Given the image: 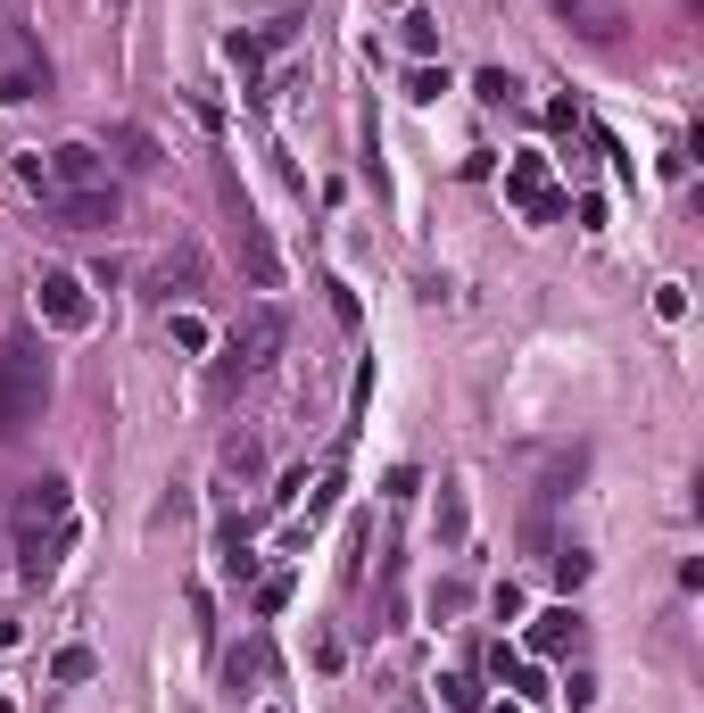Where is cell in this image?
I'll return each mask as SVG.
<instances>
[{
    "instance_id": "6da1fadb",
    "label": "cell",
    "mask_w": 704,
    "mask_h": 713,
    "mask_svg": "<svg viewBox=\"0 0 704 713\" xmlns=\"http://www.w3.org/2000/svg\"><path fill=\"white\" fill-rule=\"evenodd\" d=\"M67 482L58 473H42V482L18 489V556H25V581H50L58 556H67Z\"/></svg>"
},
{
    "instance_id": "7a4b0ae2",
    "label": "cell",
    "mask_w": 704,
    "mask_h": 713,
    "mask_svg": "<svg viewBox=\"0 0 704 713\" xmlns=\"http://www.w3.org/2000/svg\"><path fill=\"white\" fill-rule=\"evenodd\" d=\"M50 407V356L34 340H0V440H25Z\"/></svg>"
},
{
    "instance_id": "3957f363",
    "label": "cell",
    "mask_w": 704,
    "mask_h": 713,
    "mask_svg": "<svg viewBox=\"0 0 704 713\" xmlns=\"http://www.w3.org/2000/svg\"><path fill=\"white\" fill-rule=\"evenodd\" d=\"M282 340H291V316H282L274 299L265 307H249V324L232 340H224V356H216V391H232V382H258L265 365L282 356Z\"/></svg>"
},
{
    "instance_id": "277c9868",
    "label": "cell",
    "mask_w": 704,
    "mask_h": 713,
    "mask_svg": "<svg viewBox=\"0 0 704 713\" xmlns=\"http://www.w3.org/2000/svg\"><path fill=\"white\" fill-rule=\"evenodd\" d=\"M506 191H514V207L531 216V225H556V216H572V191L547 183V158H538V150H514V158H506Z\"/></svg>"
},
{
    "instance_id": "5b68a950",
    "label": "cell",
    "mask_w": 704,
    "mask_h": 713,
    "mask_svg": "<svg viewBox=\"0 0 704 713\" xmlns=\"http://www.w3.org/2000/svg\"><path fill=\"white\" fill-rule=\"evenodd\" d=\"M42 92H50V58L25 42V25H0V109L42 100Z\"/></svg>"
},
{
    "instance_id": "8992f818",
    "label": "cell",
    "mask_w": 704,
    "mask_h": 713,
    "mask_svg": "<svg viewBox=\"0 0 704 713\" xmlns=\"http://www.w3.org/2000/svg\"><path fill=\"white\" fill-rule=\"evenodd\" d=\"M34 307H42V324H58V332H92L83 274H67V265H42V274H34Z\"/></svg>"
},
{
    "instance_id": "52a82bcc",
    "label": "cell",
    "mask_w": 704,
    "mask_h": 713,
    "mask_svg": "<svg viewBox=\"0 0 704 713\" xmlns=\"http://www.w3.org/2000/svg\"><path fill=\"white\" fill-rule=\"evenodd\" d=\"M42 167H50V191H116V183H109V150H100V142H58Z\"/></svg>"
},
{
    "instance_id": "ba28073f",
    "label": "cell",
    "mask_w": 704,
    "mask_h": 713,
    "mask_svg": "<svg viewBox=\"0 0 704 713\" xmlns=\"http://www.w3.org/2000/svg\"><path fill=\"white\" fill-rule=\"evenodd\" d=\"M224 200H232V225H241V258H249V282L258 291H282V258H274V233L249 216V200H241V183H224Z\"/></svg>"
},
{
    "instance_id": "9c48e42d",
    "label": "cell",
    "mask_w": 704,
    "mask_h": 713,
    "mask_svg": "<svg viewBox=\"0 0 704 713\" xmlns=\"http://www.w3.org/2000/svg\"><path fill=\"white\" fill-rule=\"evenodd\" d=\"M50 216L67 233H109L116 225V191H50Z\"/></svg>"
},
{
    "instance_id": "30bf717a",
    "label": "cell",
    "mask_w": 704,
    "mask_h": 713,
    "mask_svg": "<svg viewBox=\"0 0 704 713\" xmlns=\"http://www.w3.org/2000/svg\"><path fill=\"white\" fill-rule=\"evenodd\" d=\"M216 473H224L232 489H258V473H265V440H258V432H232V440L216 449Z\"/></svg>"
},
{
    "instance_id": "8fae6325",
    "label": "cell",
    "mask_w": 704,
    "mask_h": 713,
    "mask_svg": "<svg viewBox=\"0 0 704 713\" xmlns=\"http://www.w3.org/2000/svg\"><path fill=\"white\" fill-rule=\"evenodd\" d=\"M556 18H564V25H580L589 42H613L622 25H631V18H622V0H556Z\"/></svg>"
},
{
    "instance_id": "7c38bea8",
    "label": "cell",
    "mask_w": 704,
    "mask_h": 713,
    "mask_svg": "<svg viewBox=\"0 0 704 713\" xmlns=\"http://www.w3.org/2000/svg\"><path fill=\"white\" fill-rule=\"evenodd\" d=\"M564 647H580V614L572 606H547V614L531 622V656H564Z\"/></svg>"
},
{
    "instance_id": "4fadbf2b",
    "label": "cell",
    "mask_w": 704,
    "mask_h": 713,
    "mask_svg": "<svg viewBox=\"0 0 704 713\" xmlns=\"http://www.w3.org/2000/svg\"><path fill=\"white\" fill-rule=\"evenodd\" d=\"M200 282H207V258H200V241L167 249V265H158V291H167V299H174V291H183V299H191Z\"/></svg>"
},
{
    "instance_id": "5bb4252c",
    "label": "cell",
    "mask_w": 704,
    "mask_h": 713,
    "mask_svg": "<svg viewBox=\"0 0 704 713\" xmlns=\"http://www.w3.org/2000/svg\"><path fill=\"white\" fill-rule=\"evenodd\" d=\"M489 672H498V680H506L514 697H547V680H538V672H531L522 656H506V647H489Z\"/></svg>"
},
{
    "instance_id": "9a60e30c",
    "label": "cell",
    "mask_w": 704,
    "mask_h": 713,
    "mask_svg": "<svg viewBox=\"0 0 704 713\" xmlns=\"http://www.w3.org/2000/svg\"><path fill=\"white\" fill-rule=\"evenodd\" d=\"M174 349H191V356H207V349H216V332H207V316H191V307H174Z\"/></svg>"
},
{
    "instance_id": "2e32d148",
    "label": "cell",
    "mask_w": 704,
    "mask_h": 713,
    "mask_svg": "<svg viewBox=\"0 0 704 713\" xmlns=\"http://www.w3.org/2000/svg\"><path fill=\"white\" fill-rule=\"evenodd\" d=\"M116 150H125V167H141V174L158 167V142H149L141 125H116Z\"/></svg>"
},
{
    "instance_id": "e0dca14e",
    "label": "cell",
    "mask_w": 704,
    "mask_h": 713,
    "mask_svg": "<svg viewBox=\"0 0 704 713\" xmlns=\"http://www.w3.org/2000/svg\"><path fill=\"white\" fill-rule=\"evenodd\" d=\"M473 92H481L489 109H506V100H522V83L506 76V67H481V76H473Z\"/></svg>"
},
{
    "instance_id": "ac0fdd59",
    "label": "cell",
    "mask_w": 704,
    "mask_h": 713,
    "mask_svg": "<svg viewBox=\"0 0 704 713\" xmlns=\"http://www.w3.org/2000/svg\"><path fill=\"white\" fill-rule=\"evenodd\" d=\"M100 664H92V647H58L50 656V680H92Z\"/></svg>"
},
{
    "instance_id": "d6986e66",
    "label": "cell",
    "mask_w": 704,
    "mask_h": 713,
    "mask_svg": "<svg viewBox=\"0 0 704 713\" xmlns=\"http://www.w3.org/2000/svg\"><path fill=\"white\" fill-rule=\"evenodd\" d=\"M407 50H415V58L440 50V18H431V9H415V18H407Z\"/></svg>"
},
{
    "instance_id": "ffe728a7",
    "label": "cell",
    "mask_w": 704,
    "mask_h": 713,
    "mask_svg": "<svg viewBox=\"0 0 704 713\" xmlns=\"http://www.w3.org/2000/svg\"><path fill=\"white\" fill-rule=\"evenodd\" d=\"M440 705H447V713H481V689L456 672V680H440Z\"/></svg>"
},
{
    "instance_id": "44dd1931",
    "label": "cell",
    "mask_w": 704,
    "mask_h": 713,
    "mask_svg": "<svg viewBox=\"0 0 704 713\" xmlns=\"http://www.w3.org/2000/svg\"><path fill=\"white\" fill-rule=\"evenodd\" d=\"M440 531H447V540H464V489L456 482H440Z\"/></svg>"
},
{
    "instance_id": "7402d4cb",
    "label": "cell",
    "mask_w": 704,
    "mask_h": 713,
    "mask_svg": "<svg viewBox=\"0 0 704 713\" xmlns=\"http://www.w3.org/2000/svg\"><path fill=\"white\" fill-rule=\"evenodd\" d=\"M580 581H589V547H564L556 556V589H580Z\"/></svg>"
},
{
    "instance_id": "603a6c76",
    "label": "cell",
    "mask_w": 704,
    "mask_h": 713,
    "mask_svg": "<svg viewBox=\"0 0 704 713\" xmlns=\"http://www.w3.org/2000/svg\"><path fill=\"white\" fill-rule=\"evenodd\" d=\"M440 92H447L440 67H407V100H440Z\"/></svg>"
},
{
    "instance_id": "cb8c5ba5",
    "label": "cell",
    "mask_w": 704,
    "mask_h": 713,
    "mask_svg": "<svg viewBox=\"0 0 704 713\" xmlns=\"http://www.w3.org/2000/svg\"><path fill=\"white\" fill-rule=\"evenodd\" d=\"M655 316H663V324L688 316V282H663V291H655Z\"/></svg>"
},
{
    "instance_id": "d4e9b609",
    "label": "cell",
    "mask_w": 704,
    "mask_h": 713,
    "mask_svg": "<svg viewBox=\"0 0 704 713\" xmlns=\"http://www.w3.org/2000/svg\"><path fill=\"white\" fill-rule=\"evenodd\" d=\"M224 58H232L241 76H258V42H249V34H224Z\"/></svg>"
},
{
    "instance_id": "484cf974",
    "label": "cell",
    "mask_w": 704,
    "mask_h": 713,
    "mask_svg": "<svg viewBox=\"0 0 704 713\" xmlns=\"http://www.w3.org/2000/svg\"><path fill=\"white\" fill-rule=\"evenodd\" d=\"M564 697H572V713H589L597 705V672H572V680H564Z\"/></svg>"
},
{
    "instance_id": "4316f807",
    "label": "cell",
    "mask_w": 704,
    "mask_h": 713,
    "mask_svg": "<svg viewBox=\"0 0 704 713\" xmlns=\"http://www.w3.org/2000/svg\"><path fill=\"white\" fill-rule=\"evenodd\" d=\"M291 606V581H258V614H282Z\"/></svg>"
},
{
    "instance_id": "83f0119b",
    "label": "cell",
    "mask_w": 704,
    "mask_h": 713,
    "mask_svg": "<svg viewBox=\"0 0 704 713\" xmlns=\"http://www.w3.org/2000/svg\"><path fill=\"white\" fill-rule=\"evenodd\" d=\"M265 713H282V705H265Z\"/></svg>"
}]
</instances>
